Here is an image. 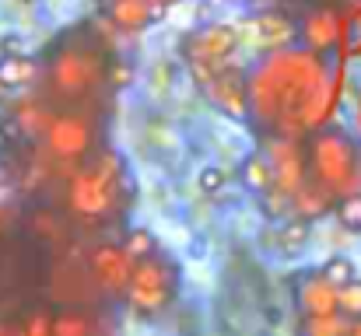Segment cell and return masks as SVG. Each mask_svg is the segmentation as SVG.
Wrapping results in <instances>:
<instances>
[{
  "mask_svg": "<svg viewBox=\"0 0 361 336\" xmlns=\"http://www.w3.org/2000/svg\"><path fill=\"white\" fill-rule=\"evenodd\" d=\"M130 85V63H123L113 56V63H109V88H126Z\"/></svg>",
  "mask_w": 361,
  "mask_h": 336,
  "instance_id": "f1b7e54d",
  "label": "cell"
},
{
  "mask_svg": "<svg viewBox=\"0 0 361 336\" xmlns=\"http://www.w3.org/2000/svg\"><path fill=\"white\" fill-rule=\"evenodd\" d=\"M18 326H21V336H53V312L32 309V312H25V319Z\"/></svg>",
  "mask_w": 361,
  "mask_h": 336,
  "instance_id": "484cf974",
  "label": "cell"
},
{
  "mask_svg": "<svg viewBox=\"0 0 361 336\" xmlns=\"http://www.w3.org/2000/svg\"><path fill=\"white\" fill-rule=\"evenodd\" d=\"M330 106V74L319 53L277 49L249 70V123L263 140H305Z\"/></svg>",
  "mask_w": 361,
  "mask_h": 336,
  "instance_id": "6da1fadb",
  "label": "cell"
},
{
  "mask_svg": "<svg viewBox=\"0 0 361 336\" xmlns=\"http://www.w3.org/2000/svg\"><path fill=\"white\" fill-rule=\"evenodd\" d=\"M239 175H242V186H245V189H252V193H259V197H267V193L277 186L274 161H270V154H267V151H252V154L242 161Z\"/></svg>",
  "mask_w": 361,
  "mask_h": 336,
  "instance_id": "d6986e66",
  "label": "cell"
},
{
  "mask_svg": "<svg viewBox=\"0 0 361 336\" xmlns=\"http://www.w3.org/2000/svg\"><path fill=\"white\" fill-rule=\"evenodd\" d=\"M158 7H172V4H179V0H154Z\"/></svg>",
  "mask_w": 361,
  "mask_h": 336,
  "instance_id": "d6a6232c",
  "label": "cell"
},
{
  "mask_svg": "<svg viewBox=\"0 0 361 336\" xmlns=\"http://www.w3.org/2000/svg\"><path fill=\"white\" fill-rule=\"evenodd\" d=\"M319 273L341 291V287H348L351 280H358V266H355V259L351 256H344V252H337V256H330L323 266H319Z\"/></svg>",
  "mask_w": 361,
  "mask_h": 336,
  "instance_id": "cb8c5ba5",
  "label": "cell"
},
{
  "mask_svg": "<svg viewBox=\"0 0 361 336\" xmlns=\"http://www.w3.org/2000/svg\"><path fill=\"white\" fill-rule=\"evenodd\" d=\"M99 7H102V18L116 32H126V35L151 28L165 14V7H158L154 0H99Z\"/></svg>",
  "mask_w": 361,
  "mask_h": 336,
  "instance_id": "4fadbf2b",
  "label": "cell"
},
{
  "mask_svg": "<svg viewBox=\"0 0 361 336\" xmlns=\"http://www.w3.org/2000/svg\"><path fill=\"white\" fill-rule=\"evenodd\" d=\"M341 316L351 323V319H361V277L358 280H351L348 287H341Z\"/></svg>",
  "mask_w": 361,
  "mask_h": 336,
  "instance_id": "83f0119b",
  "label": "cell"
},
{
  "mask_svg": "<svg viewBox=\"0 0 361 336\" xmlns=\"http://www.w3.org/2000/svg\"><path fill=\"white\" fill-rule=\"evenodd\" d=\"M53 336H99L92 309H53Z\"/></svg>",
  "mask_w": 361,
  "mask_h": 336,
  "instance_id": "ffe728a7",
  "label": "cell"
},
{
  "mask_svg": "<svg viewBox=\"0 0 361 336\" xmlns=\"http://www.w3.org/2000/svg\"><path fill=\"white\" fill-rule=\"evenodd\" d=\"M309 235H312L309 221H302V218H284V221L277 224V231H274V242H277L284 252H298V249L309 242Z\"/></svg>",
  "mask_w": 361,
  "mask_h": 336,
  "instance_id": "7402d4cb",
  "label": "cell"
},
{
  "mask_svg": "<svg viewBox=\"0 0 361 336\" xmlns=\"http://www.w3.org/2000/svg\"><path fill=\"white\" fill-rule=\"evenodd\" d=\"M42 151L56 161V165H85L88 158H95L102 147H99V126H95V116L92 112H56L49 130H46V140H42ZM67 168V172H71Z\"/></svg>",
  "mask_w": 361,
  "mask_h": 336,
  "instance_id": "8992f818",
  "label": "cell"
},
{
  "mask_svg": "<svg viewBox=\"0 0 361 336\" xmlns=\"http://www.w3.org/2000/svg\"><path fill=\"white\" fill-rule=\"evenodd\" d=\"M0 231H4V211H0Z\"/></svg>",
  "mask_w": 361,
  "mask_h": 336,
  "instance_id": "836d02e7",
  "label": "cell"
},
{
  "mask_svg": "<svg viewBox=\"0 0 361 336\" xmlns=\"http://www.w3.org/2000/svg\"><path fill=\"white\" fill-rule=\"evenodd\" d=\"M309 182L326 189L334 200L361 193V147L358 140L337 126L316 130L305 137Z\"/></svg>",
  "mask_w": 361,
  "mask_h": 336,
  "instance_id": "277c9868",
  "label": "cell"
},
{
  "mask_svg": "<svg viewBox=\"0 0 361 336\" xmlns=\"http://www.w3.org/2000/svg\"><path fill=\"white\" fill-rule=\"evenodd\" d=\"M130 175L116 151L102 147L85 165L71 168L63 179V207L74 221L85 224H109L123 214L130 204Z\"/></svg>",
  "mask_w": 361,
  "mask_h": 336,
  "instance_id": "3957f363",
  "label": "cell"
},
{
  "mask_svg": "<svg viewBox=\"0 0 361 336\" xmlns=\"http://www.w3.org/2000/svg\"><path fill=\"white\" fill-rule=\"evenodd\" d=\"M53 291H56L60 309H88V301L99 294L95 277L88 270V256L60 252V259L53 266Z\"/></svg>",
  "mask_w": 361,
  "mask_h": 336,
  "instance_id": "9c48e42d",
  "label": "cell"
},
{
  "mask_svg": "<svg viewBox=\"0 0 361 336\" xmlns=\"http://www.w3.org/2000/svg\"><path fill=\"white\" fill-rule=\"evenodd\" d=\"M176 294H179V263L165 252H154L151 259L133 266L123 301L140 316H158L176 301Z\"/></svg>",
  "mask_w": 361,
  "mask_h": 336,
  "instance_id": "5b68a950",
  "label": "cell"
},
{
  "mask_svg": "<svg viewBox=\"0 0 361 336\" xmlns=\"http://www.w3.org/2000/svg\"><path fill=\"white\" fill-rule=\"evenodd\" d=\"M252 35H256V42H259L263 49L277 53V49H284V42H291L295 21H291L281 7H267V11H259V14L252 18Z\"/></svg>",
  "mask_w": 361,
  "mask_h": 336,
  "instance_id": "e0dca14e",
  "label": "cell"
},
{
  "mask_svg": "<svg viewBox=\"0 0 361 336\" xmlns=\"http://www.w3.org/2000/svg\"><path fill=\"white\" fill-rule=\"evenodd\" d=\"M330 211H337V200H334L326 189H319L316 182H305V186L291 197V214L309 224L316 221V218H326Z\"/></svg>",
  "mask_w": 361,
  "mask_h": 336,
  "instance_id": "ac0fdd59",
  "label": "cell"
},
{
  "mask_svg": "<svg viewBox=\"0 0 361 336\" xmlns=\"http://www.w3.org/2000/svg\"><path fill=\"white\" fill-rule=\"evenodd\" d=\"M200 92L218 112H225L232 119H249V70L228 63L218 74L204 77Z\"/></svg>",
  "mask_w": 361,
  "mask_h": 336,
  "instance_id": "30bf717a",
  "label": "cell"
},
{
  "mask_svg": "<svg viewBox=\"0 0 361 336\" xmlns=\"http://www.w3.org/2000/svg\"><path fill=\"white\" fill-rule=\"evenodd\" d=\"M25 231L46 245V249H56V252H67V238H71V214L67 211H56L49 204H39L25 214Z\"/></svg>",
  "mask_w": 361,
  "mask_h": 336,
  "instance_id": "9a60e30c",
  "label": "cell"
},
{
  "mask_svg": "<svg viewBox=\"0 0 361 336\" xmlns=\"http://www.w3.org/2000/svg\"><path fill=\"white\" fill-rule=\"evenodd\" d=\"M109 63L113 56L99 42L88 25H78L74 32L60 35L42 60V99L56 112H92L102 106V95L109 92Z\"/></svg>",
  "mask_w": 361,
  "mask_h": 336,
  "instance_id": "7a4b0ae2",
  "label": "cell"
},
{
  "mask_svg": "<svg viewBox=\"0 0 361 336\" xmlns=\"http://www.w3.org/2000/svg\"><path fill=\"white\" fill-rule=\"evenodd\" d=\"M4 92H7V88H4V81H0V95H4Z\"/></svg>",
  "mask_w": 361,
  "mask_h": 336,
  "instance_id": "e575fe53",
  "label": "cell"
},
{
  "mask_svg": "<svg viewBox=\"0 0 361 336\" xmlns=\"http://www.w3.org/2000/svg\"><path fill=\"white\" fill-rule=\"evenodd\" d=\"M225 182H228V172H225L221 165H204V168L197 172V186H200V193H204V197L221 193V189H225Z\"/></svg>",
  "mask_w": 361,
  "mask_h": 336,
  "instance_id": "4316f807",
  "label": "cell"
},
{
  "mask_svg": "<svg viewBox=\"0 0 361 336\" xmlns=\"http://www.w3.org/2000/svg\"><path fill=\"white\" fill-rule=\"evenodd\" d=\"M0 336H21V326L14 319H0Z\"/></svg>",
  "mask_w": 361,
  "mask_h": 336,
  "instance_id": "4dcf8cb0",
  "label": "cell"
},
{
  "mask_svg": "<svg viewBox=\"0 0 361 336\" xmlns=\"http://www.w3.org/2000/svg\"><path fill=\"white\" fill-rule=\"evenodd\" d=\"M123 249H126V256H130L133 263H144V259H151L154 252H161L154 231H147V228H130L126 238H123Z\"/></svg>",
  "mask_w": 361,
  "mask_h": 336,
  "instance_id": "603a6c76",
  "label": "cell"
},
{
  "mask_svg": "<svg viewBox=\"0 0 361 336\" xmlns=\"http://www.w3.org/2000/svg\"><path fill=\"white\" fill-rule=\"evenodd\" d=\"M39 74H42V67H39L32 56L7 53V56L0 60V81H4V88H25V85H32Z\"/></svg>",
  "mask_w": 361,
  "mask_h": 336,
  "instance_id": "44dd1931",
  "label": "cell"
},
{
  "mask_svg": "<svg viewBox=\"0 0 361 336\" xmlns=\"http://www.w3.org/2000/svg\"><path fill=\"white\" fill-rule=\"evenodd\" d=\"M7 116H11V130L21 140H46V130H49L56 109L42 95H35V99H18Z\"/></svg>",
  "mask_w": 361,
  "mask_h": 336,
  "instance_id": "2e32d148",
  "label": "cell"
},
{
  "mask_svg": "<svg viewBox=\"0 0 361 336\" xmlns=\"http://www.w3.org/2000/svg\"><path fill=\"white\" fill-rule=\"evenodd\" d=\"M267 154H270V161H274V175H277L274 193H281V197L291 200V197L309 182L305 140H267Z\"/></svg>",
  "mask_w": 361,
  "mask_h": 336,
  "instance_id": "8fae6325",
  "label": "cell"
},
{
  "mask_svg": "<svg viewBox=\"0 0 361 336\" xmlns=\"http://www.w3.org/2000/svg\"><path fill=\"white\" fill-rule=\"evenodd\" d=\"M337 298H341V291L323 273H305L295 284V301H298L305 319H334V316H341V301Z\"/></svg>",
  "mask_w": 361,
  "mask_h": 336,
  "instance_id": "7c38bea8",
  "label": "cell"
},
{
  "mask_svg": "<svg viewBox=\"0 0 361 336\" xmlns=\"http://www.w3.org/2000/svg\"><path fill=\"white\" fill-rule=\"evenodd\" d=\"M337 336H348V333H337Z\"/></svg>",
  "mask_w": 361,
  "mask_h": 336,
  "instance_id": "d590c367",
  "label": "cell"
},
{
  "mask_svg": "<svg viewBox=\"0 0 361 336\" xmlns=\"http://www.w3.org/2000/svg\"><path fill=\"white\" fill-rule=\"evenodd\" d=\"M348 336H361V319H351V323H348Z\"/></svg>",
  "mask_w": 361,
  "mask_h": 336,
  "instance_id": "1f68e13d",
  "label": "cell"
},
{
  "mask_svg": "<svg viewBox=\"0 0 361 336\" xmlns=\"http://www.w3.org/2000/svg\"><path fill=\"white\" fill-rule=\"evenodd\" d=\"M242 35L235 25H225V21H214V25H200L193 32H186L183 39V60L193 74V81L200 85L204 77L218 74L221 67L232 63L235 49H239Z\"/></svg>",
  "mask_w": 361,
  "mask_h": 336,
  "instance_id": "52a82bcc",
  "label": "cell"
},
{
  "mask_svg": "<svg viewBox=\"0 0 361 336\" xmlns=\"http://www.w3.org/2000/svg\"><path fill=\"white\" fill-rule=\"evenodd\" d=\"M337 221L344 231H351V235H361V193L355 197H344V200H337Z\"/></svg>",
  "mask_w": 361,
  "mask_h": 336,
  "instance_id": "d4e9b609",
  "label": "cell"
},
{
  "mask_svg": "<svg viewBox=\"0 0 361 336\" xmlns=\"http://www.w3.org/2000/svg\"><path fill=\"white\" fill-rule=\"evenodd\" d=\"M288 4H302L309 11V7H337L341 0H288Z\"/></svg>",
  "mask_w": 361,
  "mask_h": 336,
  "instance_id": "f546056e",
  "label": "cell"
},
{
  "mask_svg": "<svg viewBox=\"0 0 361 336\" xmlns=\"http://www.w3.org/2000/svg\"><path fill=\"white\" fill-rule=\"evenodd\" d=\"M298 35H302L309 53H319V56L330 53L341 42V11L337 7H309L302 14Z\"/></svg>",
  "mask_w": 361,
  "mask_h": 336,
  "instance_id": "5bb4252c",
  "label": "cell"
},
{
  "mask_svg": "<svg viewBox=\"0 0 361 336\" xmlns=\"http://www.w3.org/2000/svg\"><path fill=\"white\" fill-rule=\"evenodd\" d=\"M133 259L126 256L120 242H99L88 249V270L95 277V287L102 298H126L130 277H133Z\"/></svg>",
  "mask_w": 361,
  "mask_h": 336,
  "instance_id": "ba28073f",
  "label": "cell"
}]
</instances>
